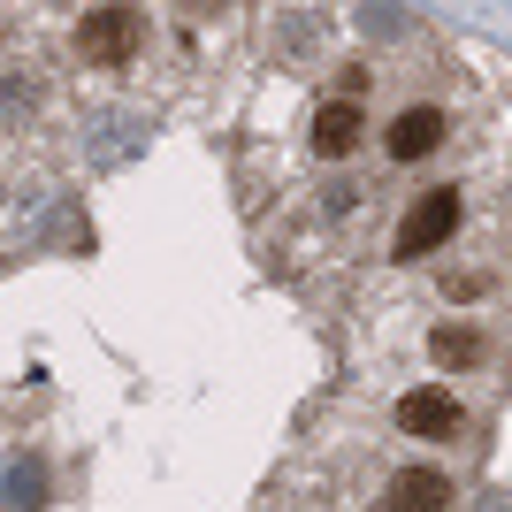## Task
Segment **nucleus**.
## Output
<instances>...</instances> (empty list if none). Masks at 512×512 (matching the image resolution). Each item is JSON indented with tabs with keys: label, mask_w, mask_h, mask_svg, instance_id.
<instances>
[{
	"label": "nucleus",
	"mask_w": 512,
	"mask_h": 512,
	"mask_svg": "<svg viewBox=\"0 0 512 512\" xmlns=\"http://www.w3.org/2000/svg\"><path fill=\"white\" fill-rule=\"evenodd\" d=\"M459 222H467V199L451 192V184L413 192L406 222H398V237H390V260H428V253H444L451 237H459Z\"/></svg>",
	"instance_id": "nucleus-1"
},
{
	"label": "nucleus",
	"mask_w": 512,
	"mask_h": 512,
	"mask_svg": "<svg viewBox=\"0 0 512 512\" xmlns=\"http://www.w3.org/2000/svg\"><path fill=\"white\" fill-rule=\"evenodd\" d=\"M390 421H398V436H413V444H451V436H467V406H459V390H444V383L398 390Z\"/></svg>",
	"instance_id": "nucleus-2"
},
{
	"label": "nucleus",
	"mask_w": 512,
	"mask_h": 512,
	"mask_svg": "<svg viewBox=\"0 0 512 512\" xmlns=\"http://www.w3.org/2000/svg\"><path fill=\"white\" fill-rule=\"evenodd\" d=\"M138 46H146V16L138 8H92L77 23V62L85 69H130Z\"/></svg>",
	"instance_id": "nucleus-3"
},
{
	"label": "nucleus",
	"mask_w": 512,
	"mask_h": 512,
	"mask_svg": "<svg viewBox=\"0 0 512 512\" xmlns=\"http://www.w3.org/2000/svg\"><path fill=\"white\" fill-rule=\"evenodd\" d=\"M444 138H451V115L436 100H413L383 123V161L390 169H421L428 153H444Z\"/></svg>",
	"instance_id": "nucleus-4"
},
{
	"label": "nucleus",
	"mask_w": 512,
	"mask_h": 512,
	"mask_svg": "<svg viewBox=\"0 0 512 512\" xmlns=\"http://www.w3.org/2000/svg\"><path fill=\"white\" fill-rule=\"evenodd\" d=\"M451 505H459V482H451L444 467H428V459L390 467L383 474V497H375V512H451Z\"/></svg>",
	"instance_id": "nucleus-5"
},
{
	"label": "nucleus",
	"mask_w": 512,
	"mask_h": 512,
	"mask_svg": "<svg viewBox=\"0 0 512 512\" xmlns=\"http://www.w3.org/2000/svg\"><path fill=\"white\" fill-rule=\"evenodd\" d=\"M367 138V107L352 100V92H337V100H321L314 115H306V146L321 153V161H352Z\"/></svg>",
	"instance_id": "nucleus-6"
},
{
	"label": "nucleus",
	"mask_w": 512,
	"mask_h": 512,
	"mask_svg": "<svg viewBox=\"0 0 512 512\" xmlns=\"http://www.w3.org/2000/svg\"><path fill=\"white\" fill-rule=\"evenodd\" d=\"M428 360L451 367V375H467V367L490 360V337H482L474 321H436V329H428Z\"/></svg>",
	"instance_id": "nucleus-7"
}]
</instances>
